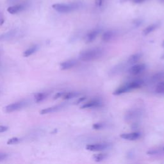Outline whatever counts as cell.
Here are the masks:
<instances>
[{"label": "cell", "mask_w": 164, "mask_h": 164, "mask_svg": "<svg viewBox=\"0 0 164 164\" xmlns=\"http://www.w3.org/2000/svg\"><path fill=\"white\" fill-rule=\"evenodd\" d=\"M156 92L158 94H162L164 92V82H160L156 87Z\"/></svg>", "instance_id": "23"}, {"label": "cell", "mask_w": 164, "mask_h": 164, "mask_svg": "<svg viewBox=\"0 0 164 164\" xmlns=\"http://www.w3.org/2000/svg\"><path fill=\"white\" fill-rule=\"evenodd\" d=\"M115 33L112 30H108L105 32L102 35V40L104 43H108L110 40L113 39V38L114 37Z\"/></svg>", "instance_id": "14"}, {"label": "cell", "mask_w": 164, "mask_h": 164, "mask_svg": "<svg viewBox=\"0 0 164 164\" xmlns=\"http://www.w3.org/2000/svg\"><path fill=\"white\" fill-rule=\"evenodd\" d=\"M163 79H164V72H160V73L154 74L152 76V78H151V80L154 82H156L162 80Z\"/></svg>", "instance_id": "22"}, {"label": "cell", "mask_w": 164, "mask_h": 164, "mask_svg": "<svg viewBox=\"0 0 164 164\" xmlns=\"http://www.w3.org/2000/svg\"><path fill=\"white\" fill-rule=\"evenodd\" d=\"M146 69V65L144 64L133 65L129 70V73L133 75H137L141 73Z\"/></svg>", "instance_id": "7"}, {"label": "cell", "mask_w": 164, "mask_h": 164, "mask_svg": "<svg viewBox=\"0 0 164 164\" xmlns=\"http://www.w3.org/2000/svg\"><path fill=\"white\" fill-rule=\"evenodd\" d=\"M86 99H87L86 97H82V98H80L79 99H78V101H76V104H79L80 103L84 101H85Z\"/></svg>", "instance_id": "30"}, {"label": "cell", "mask_w": 164, "mask_h": 164, "mask_svg": "<svg viewBox=\"0 0 164 164\" xmlns=\"http://www.w3.org/2000/svg\"><path fill=\"white\" fill-rule=\"evenodd\" d=\"M103 51L101 48H92L84 50L79 54V58L83 62H90L101 57Z\"/></svg>", "instance_id": "1"}, {"label": "cell", "mask_w": 164, "mask_h": 164, "mask_svg": "<svg viewBox=\"0 0 164 164\" xmlns=\"http://www.w3.org/2000/svg\"><path fill=\"white\" fill-rule=\"evenodd\" d=\"M17 31L15 30H12L3 34L0 35V41H7L11 40L15 36Z\"/></svg>", "instance_id": "10"}, {"label": "cell", "mask_w": 164, "mask_h": 164, "mask_svg": "<svg viewBox=\"0 0 164 164\" xmlns=\"http://www.w3.org/2000/svg\"><path fill=\"white\" fill-rule=\"evenodd\" d=\"M158 27V24H151L149 26H148V27H146L144 30H143V35H149V33H151V32H153L154 30H156Z\"/></svg>", "instance_id": "19"}, {"label": "cell", "mask_w": 164, "mask_h": 164, "mask_svg": "<svg viewBox=\"0 0 164 164\" xmlns=\"http://www.w3.org/2000/svg\"><path fill=\"white\" fill-rule=\"evenodd\" d=\"M129 91H130V89H129V87L126 84V85H123V86L119 87L118 89H117L114 92H113V94L115 95V96H119L121 94H124V93H126V92H128Z\"/></svg>", "instance_id": "16"}, {"label": "cell", "mask_w": 164, "mask_h": 164, "mask_svg": "<svg viewBox=\"0 0 164 164\" xmlns=\"http://www.w3.org/2000/svg\"><path fill=\"white\" fill-rule=\"evenodd\" d=\"M162 47L164 48V40L163 42V43H162Z\"/></svg>", "instance_id": "34"}, {"label": "cell", "mask_w": 164, "mask_h": 164, "mask_svg": "<svg viewBox=\"0 0 164 164\" xmlns=\"http://www.w3.org/2000/svg\"><path fill=\"white\" fill-rule=\"evenodd\" d=\"M158 153L157 151H155V150H152V151H149L148 152V154H157Z\"/></svg>", "instance_id": "31"}, {"label": "cell", "mask_w": 164, "mask_h": 164, "mask_svg": "<svg viewBox=\"0 0 164 164\" xmlns=\"http://www.w3.org/2000/svg\"><path fill=\"white\" fill-rule=\"evenodd\" d=\"M146 0H133V2L135 3H142L143 2H144Z\"/></svg>", "instance_id": "32"}, {"label": "cell", "mask_w": 164, "mask_h": 164, "mask_svg": "<svg viewBox=\"0 0 164 164\" xmlns=\"http://www.w3.org/2000/svg\"><path fill=\"white\" fill-rule=\"evenodd\" d=\"M140 133L138 132H133V133H123L121 135V137L124 140H127L129 141H134L138 139L140 137Z\"/></svg>", "instance_id": "6"}, {"label": "cell", "mask_w": 164, "mask_h": 164, "mask_svg": "<svg viewBox=\"0 0 164 164\" xmlns=\"http://www.w3.org/2000/svg\"><path fill=\"white\" fill-rule=\"evenodd\" d=\"M77 61L76 60H68L62 62L60 66L62 70H68L72 69L77 64Z\"/></svg>", "instance_id": "9"}, {"label": "cell", "mask_w": 164, "mask_h": 164, "mask_svg": "<svg viewBox=\"0 0 164 164\" xmlns=\"http://www.w3.org/2000/svg\"><path fill=\"white\" fill-rule=\"evenodd\" d=\"M63 107H64V105L60 104V105H57V106H54L52 107L44 108L40 112V113L42 115H44V114H48V113H54V112H56L60 110Z\"/></svg>", "instance_id": "11"}, {"label": "cell", "mask_w": 164, "mask_h": 164, "mask_svg": "<svg viewBox=\"0 0 164 164\" xmlns=\"http://www.w3.org/2000/svg\"><path fill=\"white\" fill-rule=\"evenodd\" d=\"M105 124L103 123H95L93 124V126H92V128H93V129H102L104 127Z\"/></svg>", "instance_id": "25"}, {"label": "cell", "mask_w": 164, "mask_h": 164, "mask_svg": "<svg viewBox=\"0 0 164 164\" xmlns=\"http://www.w3.org/2000/svg\"><path fill=\"white\" fill-rule=\"evenodd\" d=\"M26 104L27 102L25 101H21L12 103L5 107V111L7 113H12L19 110L20 109H22L25 106H26Z\"/></svg>", "instance_id": "3"}, {"label": "cell", "mask_w": 164, "mask_h": 164, "mask_svg": "<svg viewBox=\"0 0 164 164\" xmlns=\"http://www.w3.org/2000/svg\"><path fill=\"white\" fill-rule=\"evenodd\" d=\"M79 95V93L76 92H64V95L62 96V98L64 99H71L74 98H76Z\"/></svg>", "instance_id": "20"}, {"label": "cell", "mask_w": 164, "mask_h": 164, "mask_svg": "<svg viewBox=\"0 0 164 164\" xmlns=\"http://www.w3.org/2000/svg\"><path fill=\"white\" fill-rule=\"evenodd\" d=\"M103 2V0H95V3L98 7L101 6Z\"/></svg>", "instance_id": "29"}, {"label": "cell", "mask_w": 164, "mask_h": 164, "mask_svg": "<svg viewBox=\"0 0 164 164\" xmlns=\"http://www.w3.org/2000/svg\"><path fill=\"white\" fill-rule=\"evenodd\" d=\"M163 150H164V148H163Z\"/></svg>", "instance_id": "35"}, {"label": "cell", "mask_w": 164, "mask_h": 164, "mask_svg": "<svg viewBox=\"0 0 164 164\" xmlns=\"http://www.w3.org/2000/svg\"><path fill=\"white\" fill-rule=\"evenodd\" d=\"M108 144L105 143H101V144H89L86 146V149L90 151H101L107 149L109 148Z\"/></svg>", "instance_id": "4"}, {"label": "cell", "mask_w": 164, "mask_h": 164, "mask_svg": "<svg viewBox=\"0 0 164 164\" xmlns=\"http://www.w3.org/2000/svg\"><path fill=\"white\" fill-rule=\"evenodd\" d=\"M161 59H164V54L161 57Z\"/></svg>", "instance_id": "33"}, {"label": "cell", "mask_w": 164, "mask_h": 164, "mask_svg": "<svg viewBox=\"0 0 164 164\" xmlns=\"http://www.w3.org/2000/svg\"><path fill=\"white\" fill-rule=\"evenodd\" d=\"M48 96V94L46 92H39L34 95V98L37 103H40L47 98Z\"/></svg>", "instance_id": "18"}, {"label": "cell", "mask_w": 164, "mask_h": 164, "mask_svg": "<svg viewBox=\"0 0 164 164\" xmlns=\"http://www.w3.org/2000/svg\"><path fill=\"white\" fill-rule=\"evenodd\" d=\"M64 92H58V93L56 94V95L54 96V99H58L60 98H62V96H63V95H64Z\"/></svg>", "instance_id": "28"}, {"label": "cell", "mask_w": 164, "mask_h": 164, "mask_svg": "<svg viewBox=\"0 0 164 164\" xmlns=\"http://www.w3.org/2000/svg\"><path fill=\"white\" fill-rule=\"evenodd\" d=\"M52 7L54 10L60 13H69L75 10L78 9L79 5L78 3H56L52 5Z\"/></svg>", "instance_id": "2"}, {"label": "cell", "mask_w": 164, "mask_h": 164, "mask_svg": "<svg viewBox=\"0 0 164 164\" xmlns=\"http://www.w3.org/2000/svg\"><path fill=\"white\" fill-rule=\"evenodd\" d=\"M26 5L25 3L18 4V5L9 7L7 8V11L8 13H10L11 14H15L24 10L25 8H26Z\"/></svg>", "instance_id": "5"}, {"label": "cell", "mask_w": 164, "mask_h": 164, "mask_svg": "<svg viewBox=\"0 0 164 164\" xmlns=\"http://www.w3.org/2000/svg\"><path fill=\"white\" fill-rule=\"evenodd\" d=\"M142 54L140 53H135L130 56L128 59V64L132 65L135 64L140 59Z\"/></svg>", "instance_id": "15"}, {"label": "cell", "mask_w": 164, "mask_h": 164, "mask_svg": "<svg viewBox=\"0 0 164 164\" xmlns=\"http://www.w3.org/2000/svg\"><path fill=\"white\" fill-rule=\"evenodd\" d=\"M7 157V154L4 153H0V162H1L6 159Z\"/></svg>", "instance_id": "26"}, {"label": "cell", "mask_w": 164, "mask_h": 164, "mask_svg": "<svg viewBox=\"0 0 164 164\" xmlns=\"http://www.w3.org/2000/svg\"><path fill=\"white\" fill-rule=\"evenodd\" d=\"M8 129V126H0V133H3L6 131H7Z\"/></svg>", "instance_id": "27"}, {"label": "cell", "mask_w": 164, "mask_h": 164, "mask_svg": "<svg viewBox=\"0 0 164 164\" xmlns=\"http://www.w3.org/2000/svg\"><path fill=\"white\" fill-rule=\"evenodd\" d=\"M100 31L98 29H96V30H92L89 33H87V35L86 36V43H90L92 42H93L96 39V37H98V34L99 33Z\"/></svg>", "instance_id": "12"}, {"label": "cell", "mask_w": 164, "mask_h": 164, "mask_svg": "<svg viewBox=\"0 0 164 164\" xmlns=\"http://www.w3.org/2000/svg\"><path fill=\"white\" fill-rule=\"evenodd\" d=\"M108 157V155L107 154H104V153H100V154H95L93 156V159L96 162H101L103 161L104 160L106 159Z\"/></svg>", "instance_id": "21"}, {"label": "cell", "mask_w": 164, "mask_h": 164, "mask_svg": "<svg viewBox=\"0 0 164 164\" xmlns=\"http://www.w3.org/2000/svg\"><path fill=\"white\" fill-rule=\"evenodd\" d=\"M38 49H39V46H37V45L33 46L30 48H28L27 50H26V51L23 53V56L24 57H30V55H32V54L35 53Z\"/></svg>", "instance_id": "17"}, {"label": "cell", "mask_w": 164, "mask_h": 164, "mask_svg": "<svg viewBox=\"0 0 164 164\" xmlns=\"http://www.w3.org/2000/svg\"><path fill=\"white\" fill-rule=\"evenodd\" d=\"M143 84H144V81H143L142 79H136V80H134L128 83L127 85L130 90H132L141 87L143 85Z\"/></svg>", "instance_id": "13"}, {"label": "cell", "mask_w": 164, "mask_h": 164, "mask_svg": "<svg viewBox=\"0 0 164 164\" xmlns=\"http://www.w3.org/2000/svg\"><path fill=\"white\" fill-rule=\"evenodd\" d=\"M20 141H21V138L18 137H12L7 141V144L8 145L15 144H18V143H19Z\"/></svg>", "instance_id": "24"}, {"label": "cell", "mask_w": 164, "mask_h": 164, "mask_svg": "<svg viewBox=\"0 0 164 164\" xmlns=\"http://www.w3.org/2000/svg\"><path fill=\"white\" fill-rule=\"evenodd\" d=\"M102 105V103L101 101L98 99H93L90 101L89 102H87L83 104L82 106L80 107L82 109H85V108H96V107H99Z\"/></svg>", "instance_id": "8"}]
</instances>
